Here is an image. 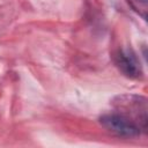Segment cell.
Segmentation results:
<instances>
[{"label": "cell", "instance_id": "obj_1", "mask_svg": "<svg viewBox=\"0 0 148 148\" xmlns=\"http://www.w3.org/2000/svg\"><path fill=\"white\" fill-rule=\"evenodd\" d=\"M118 113L132 120L141 132L147 131L148 105L147 99L139 95H119L112 102Z\"/></svg>", "mask_w": 148, "mask_h": 148}, {"label": "cell", "instance_id": "obj_2", "mask_svg": "<svg viewBox=\"0 0 148 148\" xmlns=\"http://www.w3.org/2000/svg\"><path fill=\"white\" fill-rule=\"evenodd\" d=\"M101 125L109 132L113 133L114 135L123 136V138H134L140 135L141 131L140 128L128 118L125 116L112 112V113H105L99 117Z\"/></svg>", "mask_w": 148, "mask_h": 148}, {"label": "cell", "instance_id": "obj_3", "mask_svg": "<svg viewBox=\"0 0 148 148\" xmlns=\"http://www.w3.org/2000/svg\"><path fill=\"white\" fill-rule=\"evenodd\" d=\"M116 65L119 67V69L128 77L138 79L141 76L142 71L140 62L135 54L132 51L128 50H120L114 56Z\"/></svg>", "mask_w": 148, "mask_h": 148}]
</instances>
